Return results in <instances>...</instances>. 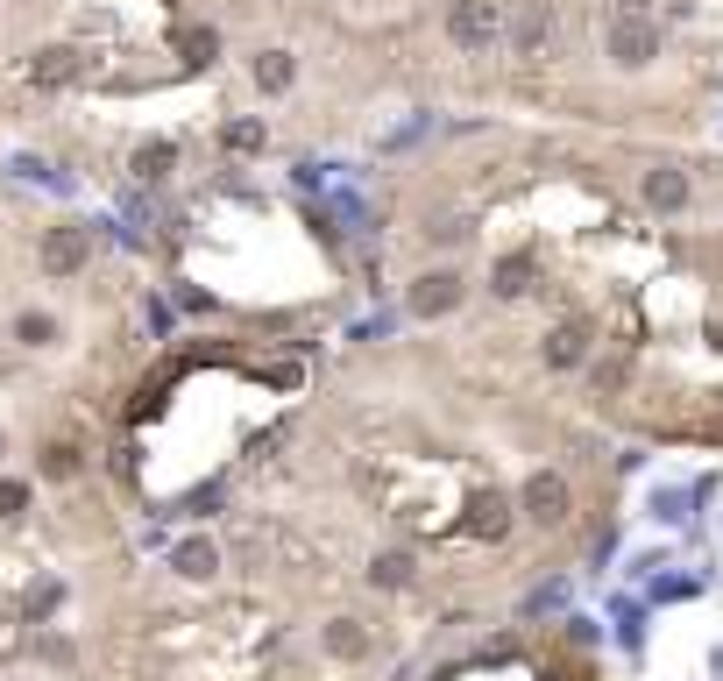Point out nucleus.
Listing matches in <instances>:
<instances>
[{
    "label": "nucleus",
    "instance_id": "f257e3e1",
    "mask_svg": "<svg viewBox=\"0 0 723 681\" xmlns=\"http://www.w3.org/2000/svg\"><path fill=\"white\" fill-rule=\"evenodd\" d=\"M653 50H660V29L646 22V8H624L610 22V57L617 64H653Z\"/></svg>",
    "mask_w": 723,
    "mask_h": 681
},
{
    "label": "nucleus",
    "instance_id": "f03ea898",
    "mask_svg": "<svg viewBox=\"0 0 723 681\" xmlns=\"http://www.w3.org/2000/svg\"><path fill=\"white\" fill-rule=\"evenodd\" d=\"M86 256H93V227H50L43 235V270L50 277H71V270H86Z\"/></svg>",
    "mask_w": 723,
    "mask_h": 681
},
{
    "label": "nucleus",
    "instance_id": "7ed1b4c3",
    "mask_svg": "<svg viewBox=\"0 0 723 681\" xmlns=\"http://www.w3.org/2000/svg\"><path fill=\"white\" fill-rule=\"evenodd\" d=\"M447 29H454V43H468V50H482L497 36V0H454V15H447Z\"/></svg>",
    "mask_w": 723,
    "mask_h": 681
},
{
    "label": "nucleus",
    "instance_id": "20e7f679",
    "mask_svg": "<svg viewBox=\"0 0 723 681\" xmlns=\"http://www.w3.org/2000/svg\"><path fill=\"white\" fill-rule=\"evenodd\" d=\"M525 511H532L539 525H560V518H568V483H560V476H532Z\"/></svg>",
    "mask_w": 723,
    "mask_h": 681
},
{
    "label": "nucleus",
    "instance_id": "39448f33",
    "mask_svg": "<svg viewBox=\"0 0 723 681\" xmlns=\"http://www.w3.org/2000/svg\"><path fill=\"white\" fill-rule=\"evenodd\" d=\"M461 298V277L454 270H433V277H419V291H412V313H447Z\"/></svg>",
    "mask_w": 723,
    "mask_h": 681
},
{
    "label": "nucleus",
    "instance_id": "423d86ee",
    "mask_svg": "<svg viewBox=\"0 0 723 681\" xmlns=\"http://www.w3.org/2000/svg\"><path fill=\"white\" fill-rule=\"evenodd\" d=\"M646 199H653V206H681V199H688V185H681L674 171H653V178H646Z\"/></svg>",
    "mask_w": 723,
    "mask_h": 681
},
{
    "label": "nucleus",
    "instance_id": "0eeeda50",
    "mask_svg": "<svg viewBox=\"0 0 723 681\" xmlns=\"http://www.w3.org/2000/svg\"><path fill=\"white\" fill-rule=\"evenodd\" d=\"M220 568V554L206 547V540H192V547H178V575H213Z\"/></svg>",
    "mask_w": 723,
    "mask_h": 681
},
{
    "label": "nucleus",
    "instance_id": "6e6552de",
    "mask_svg": "<svg viewBox=\"0 0 723 681\" xmlns=\"http://www.w3.org/2000/svg\"><path fill=\"white\" fill-rule=\"evenodd\" d=\"M256 86H270V93H284V86H291V57H284V50H270V57L256 64Z\"/></svg>",
    "mask_w": 723,
    "mask_h": 681
},
{
    "label": "nucleus",
    "instance_id": "1a4fd4ad",
    "mask_svg": "<svg viewBox=\"0 0 723 681\" xmlns=\"http://www.w3.org/2000/svg\"><path fill=\"white\" fill-rule=\"evenodd\" d=\"M43 476H57V483H64V476H78V447H64V440H57V447H43Z\"/></svg>",
    "mask_w": 723,
    "mask_h": 681
},
{
    "label": "nucleus",
    "instance_id": "9d476101",
    "mask_svg": "<svg viewBox=\"0 0 723 681\" xmlns=\"http://www.w3.org/2000/svg\"><path fill=\"white\" fill-rule=\"evenodd\" d=\"M36 79H43V86H57V79H71V50H43V64H36Z\"/></svg>",
    "mask_w": 723,
    "mask_h": 681
},
{
    "label": "nucleus",
    "instance_id": "9b49d317",
    "mask_svg": "<svg viewBox=\"0 0 723 681\" xmlns=\"http://www.w3.org/2000/svg\"><path fill=\"white\" fill-rule=\"evenodd\" d=\"M327 646H334V653H348V660H355V653H362V646H369V639H362V632H355V625H348V618H341V625H334V632H327Z\"/></svg>",
    "mask_w": 723,
    "mask_h": 681
},
{
    "label": "nucleus",
    "instance_id": "f8f14e48",
    "mask_svg": "<svg viewBox=\"0 0 723 681\" xmlns=\"http://www.w3.org/2000/svg\"><path fill=\"white\" fill-rule=\"evenodd\" d=\"M405 575H412V561H405V554H383V561H376V582H383V589H397Z\"/></svg>",
    "mask_w": 723,
    "mask_h": 681
},
{
    "label": "nucleus",
    "instance_id": "ddd939ff",
    "mask_svg": "<svg viewBox=\"0 0 723 681\" xmlns=\"http://www.w3.org/2000/svg\"><path fill=\"white\" fill-rule=\"evenodd\" d=\"M135 171H142V178H164V171H171V149H164V142H156V149H142V157H135Z\"/></svg>",
    "mask_w": 723,
    "mask_h": 681
},
{
    "label": "nucleus",
    "instance_id": "4468645a",
    "mask_svg": "<svg viewBox=\"0 0 723 681\" xmlns=\"http://www.w3.org/2000/svg\"><path fill=\"white\" fill-rule=\"evenodd\" d=\"M15 334H22V341H36V348H43V341H50V334H57V320H50V313H29V320H22V327H15Z\"/></svg>",
    "mask_w": 723,
    "mask_h": 681
},
{
    "label": "nucleus",
    "instance_id": "2eb2a0df",
    "mask_svg": "<svg viewBox=\"0 0 723 681\" xmlns=\"http://www.w3.org/2000/svg\"><path fill=\"white\" fill-rule=\"evenodd\" d=\"M22 504H29V490H22V483H0V518H15Z\"/></svg>",
    "mask_w": 723,
    "mask_h": 681
},
{
    "label": "nucleus",
    "instance_id": "dca6fc26",
    "mask_svg": "<svg viewBox=\"0 0 723 681\" xmlns=\"http://www.w3.org/2000/svg\"><path fill=\"white\" fill-rule=\"evenodd\" d=\"M227 142H234V149H256V142H263V128H256V121H234V128H227Z\"/></svg>",
    "mask_w": 723,
    "mask_h": 681
}]
</instances>
